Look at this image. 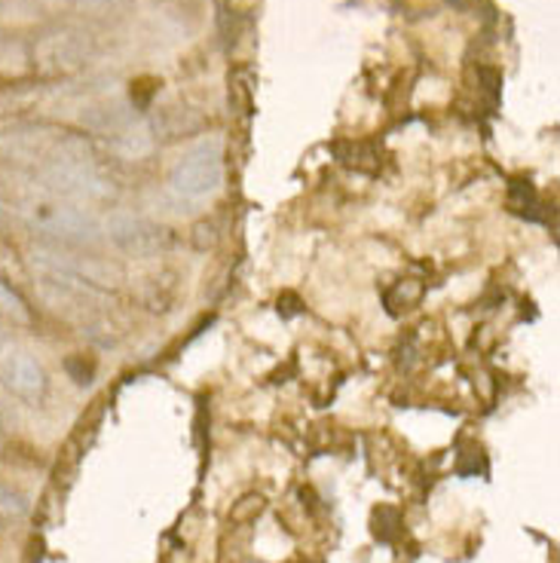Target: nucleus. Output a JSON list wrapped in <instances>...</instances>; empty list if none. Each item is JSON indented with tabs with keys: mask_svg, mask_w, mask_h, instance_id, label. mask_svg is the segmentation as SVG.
I'll return each instance as SVG.
<instances>
[{
	"mask_svg": "<svg viewBox=\"0 0 560 563\" xmlns=\"http://www.w3.org/2000/svg\"><path fill=\"white\" fill-rule=\"evenodd\" d=\"M25 511H29V506L19 493H13L10 487H0V515L3 518H22Z\"/></svg>",
	"mask_w": 560,
	"mask_h": 563,
	"instance_id": "5",
	"label": "nucleus"
},
{
	"mask_svg": "<svg viewBox=\"0 0 560 563\" xmlns=\"http://www.w3.org/2000/svg\"><path fill=\"white\" fill-rule=\"evenodd\" d=\"M0 386L25 401H37L46 393V374L29 352L13 343H0Z\"/></svg>",
	"mask_w": 560,
	"mask_h": 563,
	"instance_id": "2",
	"label": "nucleus"
},
{
	"mask_svg": "<svg viewBox=\"0 0 560 563\" xmlns=\"http://www.w3.org/2000/svg\"><path fill=\"white\" fill-rule=\"evenodd\" d=\"M0 319H10L15 324H29L31 322V310L29 303L22 300L19 291H13L7 282L0 279Z\"/></svg>",
	"mask_w": 560,
	"mask_h": 563,
	"instance_id": "4",
	"label": "nucleus"
},
{
	"mask_svg": "<svg viewBox=\"0 0 560 563\" xmlns=\"http://www.w3.org/2000/svg\"><path fill=\"white\" fill-rule=\"evenodd\" d=\"M31 218L41 230L65 236V240H92L99 233V224L89 211L65 206V202H37L31 206Z\"/></svg>",
	"mask_w": 560,
	"mask_h": 563,
	"instance_id": "3",
	"label": "nucleus"
},
{
	"mask_svg": "<svg viewBox=\"0 0 560 563\" xmlns=\"http://www.w3.org/2000/svg\"><path fill=\"white\" fill-rule=\"evenodd\" d=\"M224 184V151L221 141H202L190 147L172 169L168 190L178 202H206Z\"/></svg>",
	"mask_w": 560,
	"mask_h": 563,
	"instance_id": "1",
	"label": "nucleus"
},
{
	"mask_svg": "<svg viewBox=\"0 0 560 563\" xmlns=\"http://www.w3.org/2000/svg\"><path fill=\"white\" fill-rule=\"evenodd\" d=\"M0 448H3V435H0Z\"/></svg>",
	"mask_w": 560,
	"mask_h": 563,
	"instance_id": "6",
	"label": "nucleus"
}]
</instances>
